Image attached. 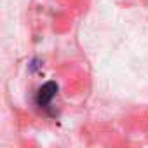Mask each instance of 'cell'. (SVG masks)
Returning a JSON list of instances; mask_svg holds the SVG:
<instances>
[{
    "mask_svg": "<svg viewBox=\"0 0 148 148\" xmlns=\"http://www.w3.org/2000/svg\"><path fill=\"white\" fill-rule=\"evenodd\" d=\"M56 91H58V86L54 82H47L44 84L38 92H37V105L38 106H47L51 103V99L56 96Z\"/></svg>",
    "mask_w": 148,
    "mask_h": 148,
    "instance_id": "obj_1",
    "label": "cell"
}]
</instances>
